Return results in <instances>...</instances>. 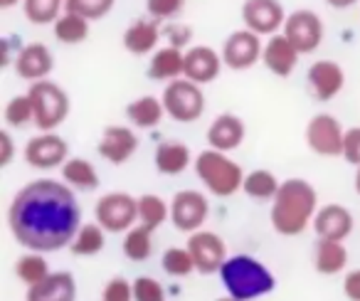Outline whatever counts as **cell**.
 <instances>
[{"label": "cell", "mask_w": 360, "mask_h": 301, "mask_svg": "<svg viewBox=\"0 0 360 301\" xmlns=\"http://www.w3.org/2000/svg\"><path fill=\"white\" fill-rule=\"evenodd\" d=\"M8 227L18 245L30 252H57L70 247L82 227V207L75 188L55 178H37L13 196Z\"/></svg>", "instance_id": "6da1fadb"}, {"label": "cell", "mask_w": 360, "mask_h": 301, "mask_svg": "<svg viewBox=\"0 0 360 301\" xmlns=\"http://www.w3.org/2000/svg\"><path fill=\"white\" fill-rule=\"evenodd\" d=\"M319 193L304 178H286L279 186V193L271 200L269 220L274 232L284 237H296L314 225Z\"/></svg>", "instance_id": "7a4b0ae2"}, {"label": "cell", "mask_w": 360, "mask_h": 301, "mask_svg": "<svg viewBox=\"0 0 360 301\" xmlns=\"http://www.w3.org/2000/svg\"><path fill=\"white\" fill-rule=\"evenodd\" d=\"M220 279L227 294L240 301L262 299L276 289V276L271 274V269L252 255L227 257L220 269Z\"/></svg>", "instance_id": "3957f363"}, {"label": "cell", "mask_w": 360, "mask_h": 301, "mask_svg": "<svg viewBox=\"0 0 360 301\" xmlns=\"http://www.w3.org/2000/svg\"><path fill=\"white\" fill-rule=\"evenodd\" d=\"M195 176L207 188V193H212L217 198H230L237 191H242L247 173L242 171L240 163L227 156L225 150L207 148L202 153H198Z\"/></svg>", "instance_id": "277c9868"}, {"label": "cell", "mask_w": 360, "mask_h": 301, "mask_svg": "<svg viewBox=\"0 0 360 301\" xmlns=\"http://www.w3.org/2000/svg\"><path fill=\"white\" fill-rule=\"evenodd\" d=\"M27 94H30L32 109H35V126L40 131H55L57 126H62L67 121L72 101L70 94L57 82H32Z\"/></svg>", "instance_id": "5b68a950"}, {"label": "cell", "mask_w": 360, "mask_h": 301, "mask_svg": "<svg viewBox=\"0 0 360 301\" xmlns=\"http://www.w3.org/2000/svg\"><path fill=\"white\" fill-rule=\"evenodd\" d=\"M160 99H163L165 114L178 124H193L205 114V94H202L200 84H195L188 77L168 82Z\"/></svg>", "instance_id": "8992f818"}, {"label": "cell", "mask_w": 360, "mask_h": 301, "mask_svg": "<svg viewBox=\"0 0 360 301\" xmlns=\"http://www.w3.org/2000/svg\"><path fill=\"white\" fill-rule=\"evenodd\" d=\"M94 217L106 232H129L139 220V198L129 193H106L96 203Z\"/></svg>", "instance_id": "52a82bcc"}, {"label": "cell", "mask_w": 360, "mask_h": 301, "mask_svg": "<svg viewBox=\"0 0 360 301\" xmlns=\"http://www.w3.org/2000/svg\"><path fill=\"white\" fill-rule=\"evenodd\" d=\"M343 139L345 131L340 121L330 114H316L306 124V146L316 156L335 158L343 156Z\"/></svg>", "instance_id": "ba28073f"}, {"label": "cell", "mask_w": 360, "mask_h": 301, "mask_svg": "<svg viewBox=\"0 0 360 301\" xmlns=\"http://www.w3.org/2000/svg\"><path fill=\"white\" fill-rule=\"evenodd\" d=\"M22 158L30 168L37 171H50V168L65 166V161L70 158V146L62 136H57L55 131H42V134L32 136L25 143Z\"/></svg>", "instance_id": "9c48e42d"}, {"label": "cell", "mask_w": 360, "mask_h": 301, "mask_svg": "<svg viewBox=\"0 0 360 301\" xmlns=\"http://www.w3.org/2000/svg\"><path fill=\"white\" fill-rule=\"evenodd\" d=\"M281 32L289 37L291 45H294L301 55H311V52H316L321 47L326 30H323V20H321L314 11L301 8V11H294L286 15V23H284V27H281Z\"/></svg>", "instance_id": "30bf717a"}, {"label": "cell", "mask_w": 360, "mask_h": 301, "mask_svg": "<svg viewBox=\"0 0 360 301\" xmlns=\"http://www.w3.org/2000/svg\"><path fill=\"white\" fill-rule=\"evenodd\" d=\"M210 215V203L198 191H178L170 200V222L180 232H195L205 225Z\"/></svg>", "instance_id": "8fae6325"}, {"label": "cell", "mask_w": 360, "mask_h": 301, "mask_svg": "<svg viewBox=\"0 0 360 301\" xmlns=\"http://www.w3.org/2000/svg\"><path fill=\"white\" fill-rule=\"evenodd\" d=\"M186 247L191 250L193 260H195V271L198 274H215L222 269L227 260V245L217 232L210 230H195L191 232Z\"/></svg>", "instance_id": "7c38bea8"}, {"label": "cell", "mask_w": 360, "mask_h": 301, "mask_svg": "<svg viewBox=\"0 0 360 301\" xmlns=\"http://www.w3.org/2000/svg\"><path fill=\"white\" fill-rule=\"evenodd\" d=\"M259 37L262 35L247 30V27L245 30L230 32L227 40L222 42V50H220L225 67H230V70H235V72L255 67L257 62L262 60V50H264V45H262Z\"/></svg>", "instance_id": "4fadbf2b"}, {"label": "cell", "mask_w": 360, "mask_h": 301, "mask_svg": "<svg viewBox=\"0 0 360 301\" xmlns=\"http://www.w3.org/2000/svg\"><path fill=\"white\" fill-rule=\"evenodd\" d=\"M242 23L257 35H276L286 23V11L281 0H245L242 3Z\"/></svg>", "instance_id": "5bb4252c"}, {"label": "cell", "mask_w": 360, "mask_h": 301, "mask_svg": "<svg viewBox=\"0 0 360 301\" xmlns=\"http://www.w3.org/2000/svg\"><path fill=\"white\" fill-rule=\"evenodd\" d=\"M99 156L111 166H124L139 150V136L131 126H106L99 139Z\"/></svg>", "instance_id": "9a60e30c"}, {"label": "cell", "mask_w": 360, "mask_h": 301, "mask_svg": "<svg viewBox=\"0 0 360 301\" xmlns=\"http://www.w3.org/2000/svg\"><path fill=\"white\" fill-rule=\"evenodd\" d=\"M306 84L311 94L319 101H330L343 91L345 87V72L338 62L333 60H319L306 72Z\"/></svg>", "instance_id": "2e32d148"}, {"label": "cell", "mask_w": 360, "mask_h": 301, "mask_svg": "<svg viewBox=\"0 0 360 301\" xmlns=\"http://www.w3.org/2000/svg\"><path fill=\"white\" fill-rule=\"evenodd\" d=\"M15 75L25 82H40L47 79L55 70V57H52L50 47L42 45V42H27L25 47H20L15 55Z\"/></svg>", "instance_id": "e0dca14e"}, {"label": "cell", "mask_w": 360, "mask_h": 301, "mask_svg": "<svg viewBox=\"0 0 360 301\" xmlns=\"http://www.w3.org/2000/svg\"><path fill=\"white\" fill-rule=\"evenodd\" d=\"M299 57H301V52L291 45V40L284 32L269 35V40L264 42V50H262V62H264V67L271 75L281 77V79L294 75L296 65H299Z\"/></svg>", "instance_id": "ac0fdd59"}, {"label": "cell", "mask_w": 360, "mask_h": 301, "mask_svg": "<svg viewBox=\"0 0 360 301\" xmlns=\"http://www.w3.org/2000/svg\"><path fill=\"white\" fill-rule=\"evenodd\" d=\"M316 237L319 240H338L343 242L345 237L353 232V215H350L348 207L338 205V203H330V205L319 207L314 217Z\"/></svg>", "instance_id": "d6986e66"}, {"label": "cell", "mask_w": 360, "mask_h": 301, "mask_svg": "<svg viewBox=\"0 0 360 301\" xmlns=\"http://www.w3.org/2000/svg\"><path fill=\"white\" fill-rule=\"evenodd\" d=\"M222 67H225L222 55H217L207 45H198L186 52V72H183V77H188V79H193L195 84L202 87L215 82L220 77Z\"/></svg>", "instance_id": "ffe728a7"}, {"label": "cell", "mask_w": 360, "mask_h": 301, "mask_svg": "<svg viewBox=\"0 0 360 301\" xmlns=\"http://www.w3.org/2000/svg\"><path fill=\"white\" fill-rule=\"evenodd\" d=\"M25 301H77V281L70 271H50L40 284L27 286Z\"/></svg>", "instance_id": "44dd1931"}, {"label": "cell", "mask_w": 360, "mask_h": 301, "mask_svg": "<svg viewBox=\"0 0 360 301\" xmlns=\"http://www.w3.org/2000/svg\"><path fill=\"white\" fill-rule=\"evenodd\" d=\"M245 136H247L245 121L235 114H220L207 126V146L215 150H225V153L240 148Z\"/></svg>", "instance_id": "7402d4cb"}, {"label": "cell", "mask_w": 360, "mask_h": 301, "mask_svg": "<svg viewBox=\"0 0 360 301\" xmlns=\"http://www.w3.org/2000/svg\"><path fill=\"white\" fill-rule=\"evenodd\" d=\"M158 23L155 18H139V20H134L129 27L124 30V47L126 52H131V55L141 57V55H150V52L155 50V45H158V40L163 35H160L158 30Z\"/></svg>", "instance_id": "603a6c76"}, {"label": "cell", "mask_w": 360, "mask_h": 301, "mask_svg": "<svg viewBox=\"0 0 360 301\" xmlns=\"http://www.w3.org/2000/svg\"><path fill=\"white\" fill-rule=\"evenodd\" d=\"M153 163L155 171L163 173V176H180L193 163V153L186 141L168 139L163 143H158V148L153 153Z\"/></svg>", "instance_id": "cb8c5ba5"}, {"label": "cell", "mask_w": 360, "mask_h": 301, "mask_svg": "<svg viewBox=\"0 0 360 301\" xmlns=\"http://www.w3.org/2000/svg\"><path fill=\"white\" fill-rule=\"evenodd\" d=\"M186 72V52L178 47H160L150 55L148 77L153 82H173Z\"/></svg>", "instance_id": "d4e9b609"}, {"label": "cell", "mask_w": 360, "mask_h": 301, "mask_svg": "<svg viewBox=\"0 0 360 301\" xmlns=\"http://www.w3.org/2000/svg\"><path fill=\"white\" fill-rule=\"evenodd\" d=\"M163 116H165L163 99L150 94L139 96V99L129 101V106H126V119L136 129H153V126L160 124Z\"/></svg>", "instance_id": "484cf974"}, {"label": "cell", "mask_w": 360, "mask_h": 301, "mask_svg": "<svg viewBox=\"0 0 360 301\" xmlns=\"http://www.w3.org/2000/svg\"><path fill=\"white\" fill-rule=\"evenodd\" d=\"M345 264H348V250H345L343 242H338V240L316 242L314 267L319 274H323V276L338 274V271L345 269Z\"/></svg>", "instance_id": "4316f807"}, {"label": "cell", "mask_w": 360, "mask_h": 301, "mask_svg": "<svg viewBox=\"0 0 360 301\" xmlns=\"http://www.w3.org/2000/svg\"><path fill=\"white\" fill-rule=\"evenodd\" d=\"M62 181L82 193H91L99 188V173L86 158H67L62 166Z\"/></svg>", "instance_id": "83f0119b"}, {"label": "cell", "mask_w": 360, "mask_h": 301, "mask_svg": "<svg viewBox=\"0 0 360 301\" xmlns=\"http://www.w3.org/2000/svg\"><path fill=\"white\" fill-rule=\"evenodd\" d=\"M52 35L62 45H79V42H84L89 37V20L77 15V13L65 11L52 25Z\"/></svg>", "instance_id": "f1b7e54d"}, {"label": "cell", "mask_w": 360, "mask_h": 301, "mask_svg": "<svg viewBox=\"0 0 360 301\" xmlns=\"http://www.w3.org/2000/svg\"><path fill=\"white\" fill-rule=\"evenodd\" d=\"M106 245V230L99 225V222H86V225L79 227V232L72 240L70 250L75 257H94L104 250Z\"/></svg>", "instance_id": "f546056e"}, {"label": "cell", "mask_w": 360, "mask_h": 301, "mask_svg": "<svg viewBox=\"0 0 360 301\" xmlns=\"http://www.w3.org/2000/svg\"><path fill=\"white\" fill-rule=\"evenodd\" d=\"M281 183L276 181V176L271 171H264V168H257V171L247 173L245 176V196H250L252 200H274V196L279 193Z\"/></svg>", "instance_id": "4dcf8cb0"}, {"label": "cell", "mask_w": 360, "mask_h": 301, "mask_svg": "<svg viewBox=\"0 0 360 301\" xmlns=\"http://www.w3.org/2000/svg\"><path fill=\"white\" fill-rule=\"evenodd\" d=\"M153 230L146 225H134L124 237V255L131 262H146L153 252Z\"/></svg>", "instance_id": "1f68e13d"}, {"label": "cell", "mask_w": 360, "mask_h": 301, "mask_svg": "<svg viewBox=\"0 0 360 301\" xmlns=\"http://www.w3.org/2000/svg\"><path fill=\"white\" fill-rule=\"evenodd\" d=\"M165 220H170V203H165L160 196L146 193L139 198V222L150 230H158Z\"/></svg>", "instance_id": "d6a6232c"}, {"label": "cell", "mask_w": 360, "mask_h": 301, "mask_svg": "<svg viewBox=\"0 0 360 301\" xmlns=\"http://www.w3.org/2000/svg\"><path fill=\"white\" fill-rule=\"evenodd\" d=\"M22 13L32 25H55L65 13V0H22Z\"/></svg>", "instance_id": "836d02e7"}, {"label": "cell", "mask_w": 360, "mask_h": 301, "mask_svg": "<svg viewBox=\"0 0 360 301\" xmlns=\"http://www.w3.org/2000/svg\"><path fill=\"white\" fill-rule=\"evenodd\" d=\"M15 274L22 284L32 286L40 284L45 276H50V267H47V260L42 257V252H27L15 262Z\"/></svg>", "instance_id": "e575fe53"}, {"label": "cell", "mask_w": 360, "mask_h": 301, "mask_svg": "<svg viewBox=\"0 0 360 301\" xmlns=\"http://www.w3.org/2000/svg\"><path fill=\"white\" fill-rule=\"evenodd\" d=\"M160 264H163L165 274L178 276V279L195 271V260H193L188 247H170V250H165L163 257H160Z\"/></svg>", "instance_id": "d590c367"}, {"label": "cell", "mask_w": 360, "mask_h": 301, "mask_svg": "<svg viewBox=\"0 0 360 301\" xmlns=\"http://www.w3.org/2000/svg\"><path fill=\"white\" fill-rule=\"evenodd\" d=\"M3 119H6V124L13 126V129H22V126H27V124H35V109H32L30 94L13 96L6 104V109H3Z\"/></svg>", "instance_id": "8d00e7d4"}, {"label": "cell", "mask_w": 360, "mask_h": 301, "mask_svg": "<svg viewBox=\"0 0 360 301\" xmlns=\"http://www.w3.org/2000/svg\"><path fill=\"white\" fill-rule=\"evenodd\" d=\"M116 0H65V11L77 13L86 20H101L111 13Z\"/></svg>", "instance_id": "74e56055"}, {"label": "cell", "mask_w": 360, "mask_h": 301, "mask_svg": "<svg viewBox=\"0 0 360 301\" xmlns=\"http://www.w3.org/2000/svg\"><path fill=\"white\" fill-rule=\"evenodd\" d=\"M134 299L136 301H165V289L153 276H139V279H134Z\"/></svg>", "instance_id": "f35d334b"}, {"label": "cell", "mask_w": 360, "mask_h": 301, "mask_svg": "<svg viewBox=\"0 0 360 301\" xmlns=\"http://www.w3.org/2000/svg\"><path fill=\"white\" fill-rule=\"evenodd\" d=\"M101 301H136L134 299V281L124 276H111L101 291Z\"/></svg>", "instance_id": "ab89813d"}, {"label": "cell", "mask_w": 360, "mask_h": 301, "mask_svg": "<svg viewBox=\"0 0 360 301\" xmlns=\"http://www.w3.org/2000/svg\"><path fill=\"white\" fill-rule=\"evenodd\" d=\"M186 0H146V11L155 20H173L183 13Z\"/></svg>", "instance_id": "60d3db41"}, {"label": "cell", "mask_w": 360, "mask_h": 301, "mask_svg": "<svg viewBox=\"0 0 360 301\" xmlns=\"http://www.w3.org/2000/svg\"><path fill=\"white\" fill-rule=\"evenodd\" d=\"M163 40L168 42L170 47H178V50H186L193 42V30L191 25H183V23H168V25L160 30Z\"/></svg>", "instance_id": "b9f144b4"}, {"label": "cell", "mask_w": 360, "mask_h": 301, "mask_svg": "<svg viewBox=\"0 0 360 301\" xmlns=\"http://www.w3.org/2000/svg\"><path fill=\"white\" fill-rule=\"evenodd\" d=\"M343 158L350 166H360V126H353V129L345 131Z\"/></svg>", "instance_id": "7bdbcfd3"}, {"label": "cell", "mask_w": 360, "mask_h": 301, "mask_svg": "<svg viewBox=\"0 0 360 301\" xmlns=\"http://www.w3.org/2000/svg\"><path fill=\"white\" fill-rule=\"evenodd\" d=\"M13 156H15V141H13L11 131H0V168L11 166Z\"/></svg>", "instance_id": "ee69618b"}, {"label": "cell", "mask_w": 360, "mask_h": 301, "mask_svg": "<svg viewBox=\"0 0 360 301\" xmlns=\"http://www.w3.org/2000/svg\"><path fill=\"white\" fill-rule=\"evenodd\" d=\"M343 294L348 301H360V269H353L343 279Z\"/></svg>", "instance_id": "f6af8a7d"}, {"label": "cell", "mask_w": 360, "mask_h": 301, "mask_svg": "<svg viewBox=\"0 0 360 301\" xmlns=\"http://www.w3.org/2000/svg\"><path fill=\"white\" fill-rule=\"evenodd\" d=\"M330 8H335V11H348V8H353L358 0H326Z\"/></svg>", "instance_id": "bcb514c9"}, {"label": "cell", "mask_w": 360, "mask_h": 301, "mask_svg": "<svg viewBox=\"0 0 360 301\" xmlns=\"http://www.w3.org/2000/svg\"><path fill=\"white\" fill-rule=\"evenodd\" d=\"M18 3H22V0H0V8H3V11H11V8H15Z\"/></svg>", "instance_id": "7dc6e473"}, {"label": "cell", "mask_w": 360, "mask_h": 301, "mask_svg": "<svg viewBox=\"0 0 360 301\" xmlns=\"http://www.w3.org/2000/svg\"><path fill=\"white\" fill-rule=\"evenodd\" d=\"M353 188H355V193L360 196V166H358V171H355V181H353Z\"/></svg>", "instance_id": "c3c4849f"}, {"label": "cell", "mask_w": 360, "mask_h": 301, "mask_svg": "<svg viewBox=\"0 0 360 301\" xmlns=\"http://www.w3.org/2000/svg\"><path fill=\"white\" fill-rule=\"evenodd\" d=\"M215 301H240V299H235V296L227 294V296H222V299H215Z\"/></svg>", "instance_id": "681fc988"}]
</instances>
